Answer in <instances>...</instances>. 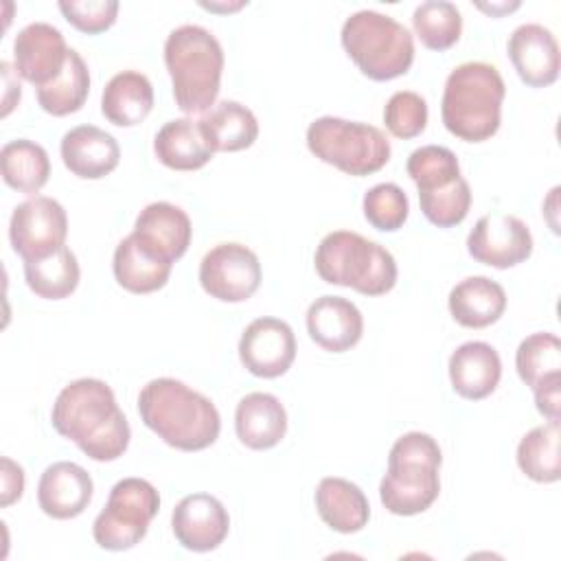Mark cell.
<instances>
[{"instance_id": "ffe728a7", "label": "cell", "mask_w": 561, "mask_h": 561, "mask_svg": "<svg viewBox=\"0 0 561 561\" xmlns=\"http://www.w3.org/2000/svg\"><path fill=\"white\" fill-rule=\"evenodd\" d=\"M447 368L454 392L469 401L489 397L502 377V359L497 351L480 340L460 344L451 353Z\"/></svg>"}, {"instance_id": "ab89813d", "label": "cell", "mask_w": 561, "mask_h": 561, "mask_svg": "<svg viewBox=\"0 0 561 561\" xmlns=\"http://www.w3.org/2000/svg\"><path fill=\"white\" fill-rule=\"evenodd\" d=\"M535 392V403L537 410L548 419V421H559V405H561V375H554L546 381H541Z\"/></svg>"}, {"instance_id": "4fadbf2b", "label": "cell", "mask_w": 561, "mask_h": 561, "mask_svg": "<svg viewBox=\"0 0 561 561\" xmlns=\"http://www.w3.org/2000/svg\"><path fill=\"white\" fill-rule=\"evenodd\" d=\"M239 357L241 364L256 377H280L296 359V335L280 318H256L241 333Z\"/></svg>"}, {"instance_id": "d6986e66", "label": "cell", "mask_w": 561, "mask_h": 561, "mask_svg": "<svg viewBox=\"0 0 561 561\" xmlns=\"http://www.w3.org/2000/svg\"><path fill=\"white\" fill-rule=\"evenodd\" d=\"M59 151L66 169L83 180L105 178L121 160L116 138L96 125H77L68 129L61 138Z\"/></svg>"}, {"instance_id": "5b68a950", "label": "cell", "mask_w": 561, "mask_h": 561, "mask_svg": "<svg viewBox=\"0 0 561 561\" xmlns=\"http://www.w3.org/2000/svg\"><path fill=\"white\" fill-rule=\"evenodd\" d=\"M443 456L438 443L425 432H408L388 454V471L379 482V500L392 515H419L440 493Z\"/></svg>"}, {"instance_id": "6da1fadb", "label": "cell", "mask_w": 561, "mask_h": 561, "mask_svg": "<svg viewBox=\"0 0 561 561\" xmlns=\"http://www.w3.org/2000/svg\"><path fill=\"white\" fill-rule=\"evenodd\" d=\"M53 427L92 460L110 462L129 445V423L114 390L94 377H81L61 388L50 412Z\"/></svg>"}, {"instance_id": "8992f818", "label": "cell", "mask_w": 561, "mask_h": 561, "mask_svg": "<svg viewBox=\"0 0 561 561\" xmlns=\"http://www.w3.org/2000/svg\"><path fill=\"white\" fill-rule=\"evenodd\" d=\"M316 272L329 285L351 287L364 296H381L397 283V261L377 241L353 230H333L316 248Z\"/></svg>"}, {"instance_id": "5bb4252c", "label": "cell", "mask_w": 561, "mask_h": 561, "mask_svg": "<svg viewBox=\"0 0 561 561\" xmlns=\"http://www.w3.org/2000/svg\"><path fill=\"white\" fill-rule=\"evenodd\" d=\"M171 528L178 543L193 552H210L224 543L230 530L226 506L210 493L184 495L173 513Z\"/></svg>"}, {"instance_id": "44dd1931", "label": "cell", "mask_w": 561, "mask_h": 561, "mask_svg": "<svg viewBox=\"0 0 561 561\" xmlns=\"http://www.w3.org/2000/svg\"><path fill=\"white\" fill-rule=\"evenodd\" d=\"M173 261L151 250L134 232L118 241L112 270L118 285L131 294H149L167 285Z\"/></svg>"}, {"instance_id": "30bf717a", "label": "cell", "mask_w": 561, "mask_h": 561, "mask_svg": "<svg viewBox=\"0 0 561 561\" xmlns=\"http://www.w3.org/2000/svg\"><path fill=\"white\" fill-rule=\"evenodd\" d=\"M68 217L64 206L46 195L18 204L9 221V241L22 261L42 259L66 245Z\"/></svg>"}, {"instance_id": "cb8c5ba5", "label": "cell", "mask_w": 561, "mask_h": 561, "mask_svg": "<svg viewBox=\"0 0 561 561\" xmlns=\"http://www.w3.org/2000/svg\"><path fill=\"white\" fill-rule=\"evenodd\" d=\"M451 318L467 329H484L497 322L506 309V291L489 276H467L447 298Z\"/></svg>"}, {"instance_id": "d4e9b609", "label": "cell", "mask_w": 561, "mask_h": 561, "mask_svg": "<svg viewBox=\"0 0 561 561\" xmlns=\"http://www.w3.org/2000/svg\"><path fill=\"white\" fill-rule=\"evenodd\" d=\"M316 508L322 522L342 535L362 530L370 517L364 491L355 482L337 476H327L318 482Z\"/></svg>"}, {"instance_id": "60d3db41", "label": "cell", "mask_w": 561, "mask_h": 561, "mask_svg": "<svg viewBox=\"0 0 561 561\" xmlns=\"http://www.w3.org/2000/svg\"><path fill=\"white\" fill-rule=\"evenodd\" d=\"M2 491H0V504L11 506L15 500L22 497L24 491V471L18 462L2 456Z\"/></svg>"}, {"instance_id": "83f0119b", "label": "cell", "mask_w": 561, "mask_h": 561, "mask_svg": "<svg viewBox=\"0 0 561 561\" xmlns=\"http://www.w3.org/2000/svg\"><path fill=\"white\" fill-rule=\"evenodd\" d=\"M202 134L213 151H241L254 145L259 123L250 107L239 101H219L204 118H199Z\"/></svg>"}, {"instance_id": "4dcf8cb0", "label": "cell", "mask_w": 561, "mask_h": 561, "mask_svg": "<svg viewBox=\"0 0 561 561\" xmlns=\"http://www.w3.org/2000/svg\"><path fill=\"white\" fill-rule=\"evenodd\" d=\"M35 92L42 110L53 116H66V114L79 112L90 92L88 64L75 48H70L66 66L59 72V77H55L50 83L42 88H35Z\"/></svg>"}, {"instance_id": "8fae6325", "label": "cell", "mask_w": 561, "mask_h": 561, "mask_svg": "<svg viewBox=\"0 0 561 561\" xmlns=\"http://www.w3.org/2000/svg\"><path fill=\"white\" fill-rule=\"evenodd\" d=\"M204 291L221 302H243L261 285L259 256L243 243H219L199 263Z\"/></svg>"}, {"instance_id": "e0dca14e", "label": "cell", "mask_w": 561, "mask_h": 561, "mask_svg": "<svg viewBox=\"0 0 561 561\" xmlns=\"http://www.w3.org/2000/svg\"><path fill=\"white\" fill-rule=\"evenodd\" d=\"M92 491V478L81 465L59 460L48 465L39 476L37 502L48 517L72 519L88 508Z\"/></svg>"}, {"instance_id": "836d02e7", "label": "cell", "mask_w": 561, "mask_h": 561, "mask_svg": "<svg viewBox=\"0 0 561 561\" xmlns=\"http://www.w3.org/2000/svg\"><path fill=\"white\" fill-rule=\"evenodd\" d=\"M515 368L528 388L561 375V342L554 333L541 331L524 337L515 353Z\"/></svg>"}, {"instance_id": "7c38bea8", "label": "cell", "mask_w": 561, "mask_h": 561, "mask_svg": "<svg viewBox=\"0 0 561 561\" xmlns=\"http://www.w3.org/2000/svg\"><path fill=\"white\" fill-rule=\"evenodd\" d=\"M467 250L478 263L506 270L530 256L533 234L519 217L489 213L467 234Z\"/></svg>"}, {"instance_id": "1f68e13d", "label": "cell", "mask_w": 561, "mask_h": 561, "mask_svg": "<svg viewBox=\"0 0 561 561\" xmlns=\"http://www.w3.org/2000/svg\"><path fill=\"white\" fill-rule=\"evenodd\" d=\"M559 438V421L537 425L522 436L517 445V465L530 480L548 484L561 478Z\"/></svg>"}, {"instance_id": "3957f363", "label": "cell", "mask_w": 561, "mask_h": 561, "mask_svg": "<svg viewBox=\"0 0 561 561\" xmlns=\"http://www.w3.org/2000/svg\"><path fill=\"white\" fill-rule=\"evenodd\" d=\"M504 96L506 85L495 66L465 61L445 81L440 99L443 125L460 140L482 142L500 129Z\"/></svg>"}, {"instance_id": "52a82bcc", "label": "cell", "mask_w": 561, "mask_h": 561, "mask_svg": "<svg viewBox=\"0 0 561 561\" xmlns=\"http://www.w3.org/2000/svg\"><path fill=\"white\" fill-rule=\"evenodd\" d=\"M346 55L373 81H390L410 70L414 61L412 33L394 18L362 9L351 13L340 33Z\"/></svg>"}, {"instance_id": "9a60e30c", "label": "cell", "mask_w": 561, "mask_h": 561, "mask_svg": "<svg viewBox=\"0 0 561 561\" xmlns=\"http://www.w3.org/2000/svg\"><path fill=\"white\" fill-rule=\"evenodd\" d=\"M68 46L61 31L48 22H31L13 39L15 72L42 88L50 83L66 66Z\"/></svg>"}, {"instance_id": "74e56055", "label": "cell", "mask_w": 561, "mask_h": 561, "mask_svg": "<svg viewBox=\"0 0 561 561\" xmlns=\"http://www.w3.org/2000/svg\"><path fill=\"white\" fill-rule=\"evenodd\" d=\"M383 123L397 138H414L427 125V103L412 90L394 92L383 107Z\"/></svg>"}, {"instance_id": "484cf974", "label": "cell", "mask_w": 561, "mask_h": 561, "mask_svg": "<svg viewBox=\"0 0 561 561\" xmlns=\"http://www.w3.org/2000/svg\"><path fill=\"white\" fill-rule=\"evenodd\" d=\"M153 151L164 167L175 171L202 169L215 153L202 134L199 121L186 116L167 121L158 129L153 138Z\"/></svg>"}, {"instance_id": "277c9868", "label": "cell", "mask_w": 561, "mask_h": 561, "mask_svg": "<svg viewBox=\"0 0 561 561\" xmlns=\"http://www.w3.org/2000/svg\"><path fill=\"white\" fill-rule=\"evenodd\" d=\"M164 64L173 83L175 105L199 114L215 105L224 70L219 39L199 24H182L167 35Z\"/></svg>"}, {"instance_id": "f546056e", "label": "cell", "mask_w": 561, "mask_h": 561, "mask_svg": "<svg viewBox=\"0 0 561 561\" xmlns=\"http://www.w3.org/2000/svg\"><path fill=\"white\" fill-rule=\"evenodd\" d=\"M79 263L70 248H59L57 252L24 261V278L28 289L46 300H61L70 296L79 285Z\"/></svg>"}, {"instance_id": "f35d334b", "label": "cell", "mask_w": 561, "mask_h": 561, "mask_svg": "<svg viewBox=\"0 0 561 561\" xmlns=\"http://www.w3.org/2000/svg\"><path fill=\"white\" fill-rule=\"evenodd\" d=\"M59 11L64 18L83 33H103L116 22L118 2L116 0H59Z\"/></svg>"}, {"instance_id": "d590c367", "label": "cell", "mask_w": 561, "mask_h": 561, "mask_svg": "<svg viewBox=\"0 0 561 561\" xmlns=\"http://www.w3.org/2000/svg\"><path fill=\"white\" fill-rule=\"evenodd\" d=\"M419 204L425 215V219L438 228H451L458 226L469 208H471V188L469 182L460 175L458 180L419 193Z\"/></svg>"}, {"instance_id": "4316f807", "label": "cell", "mask_w": 561, "mask_h": 561, "mask_svg": "<svg viewBox=\"0 0 561 561\" xmlns=\"http://www.w3.org/2000/svg\"><path fill=\"white\" fill-rule=\"evenodd\" d=\"M153 107L151 81L138 70L116 72L103 88L101 112L118 127H131L147 118Z\"/></svg>"}, {"instance_id": "e575fe53", "label": "cell", "mask_w": 561, "mask_h": 561, "mask_svg": "<svg viewBox=\"0 0 561 561\" xmlns=\"http://www.w3.org/2000/svg\"><path fill=\"white\" fill-rule=\"evenodd\" d=\"M408 175L414 180L419 193L445 186L460 178V164L451 149L443 145H423L408 158Z\"/></svg>"}, {"instance_id": "ac0fdd59", "label": "cell", "mask_w": 561, "mask_h": 561, "mask_svg": "<svg viewBox=\"0 0 561 561\" xmlns=\"http://www.w3.org/2000/svg\"><path fill=\"white\" fill-rule=\"evenodd\" d=\"M309 337L331 353L353 348L364 333V318L355 302L342 296H320L307 309Z\"/></svg>"}, {"instance_id": "f1b7e54d", "label": "cell", "mask_w": 561, "mask_h": 561, "mask_svg": "<svg viewBox=\"0 0 561 561\" xmlns=\"http://www.w3.org/2000/svg\"><path fill=\"white\" fill-rule=\"evenodd\" d=\"M2 180L20 193H37L50 175V160L46 149L28 138H15L0 149Z\"/></svg>"}, {"instance_id": "8d00e7d4", "label": "cell", "mask_w": 561, "mask_h": 561, "mask_svg": "<svg viewBox=\"0 0 561 561\" xmlns=\"http://www.w3.org/2000/svg\"><path fill=\"white\" fill-rule=\"evenodd\" d=\"M364 217L366 221L383 232L399 230L410 213V202L405 191L394 182H381L366 191L364 195Z\"/></svg>"}, {"instance_id": "d6a6232c", "label": "cell", "mask_w": 561, "mask_h": 561, "mask_svg": "<svg viewBox=\"0 0 561 561\" xmlns=\"http://www.w3.org/2000/svg\"><path fill=\"white\" fill-rule=\"evenodd\" d=\"M412 26L423 46L432 50H447L460 39L462 15L454 2L425 0L414 9Z\"/></svg>"}, {"instance_id": "ba28073f", "label": "cell", "mask_w": 561, "mask_h": 561, "mask_svg": "<svg viewBox=\"0 0 561 561\" xmlns=\"http://www.w3.org/2000/svg\"><path fill=\"white\" fill-rule=\"evenodd\" d=\"M309 151L348 175H370L390 160V140L368 123L320 116L307 127Z\"/></svg>"}, {"instance_id": "7a4b0ae2", "label": "cell", "mask_w": 561, "mask_h": 561, "mask_svg": "<svg viewBox=\"0 0 561 561\" xmlns=\"http://www.w3.org/2000/svg\"><path fill=\"white\" fill-rule=\"evenodd\" d=\"M138 414L167 445L182 451L210 447L221 430V416L215 403L173 377H158L142 386Z\"/></svg>"}, {"instance_id": "603a6c76", "label": "cell", "mask_w": 561, "mask_h": 561, "mask_svg": "<svg viewBox=\"0 0 561 561\" xmlns=\"http://www.w3.org/2000/svg\"><path fill=\"white\" fill-rule=\"evenodd\" d=\"M237 438L250 449H272L287 432V412L270 392L245 394L234 410Z\"/></svg>"}, {"instance_id": "2e32d148", "label": "cell", "mask_w": 561, "mask_h": 561, "mask_svg": "<svg viewBox=\"0 0 561 561\" xmlns=\"http://www.w3.org/2000/svg\"><path fill=\"white\" fill-rule=\"evenodd\" d=\"M508 59L519 79L530 88H546L557 81L561 57L559 44L550 28L537 22L519 24L506 44Z\"/></svg>"}, {"instance_id": "7402d4cb", "label": "cell", "mask_w": 561, "mask_h": 561, "mask_svg": "<svg viewBox=\"0 0 561 561\" xmlns=\"http://www.w3.org/2000/svg\"><path fill=\"white\" fill-rule=\"evenodd\" d=\"M131 232L158 254L178 261L191 245L193 226L180 206L171 202H151L138 213Z\"/></svg>"}, {"instance_id": "9c48e42d", "label": "cell", "mask_w": 561, "mask_h": 561, "mask_svg": "<svg viewBox=\"0 0 561 561\" xmlns=\"http://www.w3.org/2000/svg\"><path fill=\"white\" fill-rule=\"evenodd\" d=\"M158 511L160 495L149 480L123 478L110 489L107 504L92 524V537L103 550H129L147 535Z\"/></svg>"}]
</instances>
